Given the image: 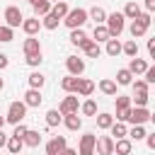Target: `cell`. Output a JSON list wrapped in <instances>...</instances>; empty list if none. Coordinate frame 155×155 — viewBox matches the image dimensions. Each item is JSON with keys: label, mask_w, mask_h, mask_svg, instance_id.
Segmentation results:
<instances>
[{"label": "cell", "mask_w": 155, "mask_h": 155, "mask_svg": "<svg viewBox=\"0 0 155 155\" xmlns=\"http://www.w3.org/2000/svg\"><path fill=\"white\" fill-rule=\"evenodd\" d=\"M107 56H111V58H116L119 53H121V44H119V39L116 36H111V39H107Z\"/></svg>", "instance_id": "25"}, {"label": "cell", "mask_w": 155, "mask_h": 155, "mask_svg": "<svg viewBox=\"0 0 155 155\" xmlns=\"http://www.w3.org/2000/svg\"><path fill=\"white\" fill-rule=\"evenodd\" d=\"M68 10H70V7H68V5L63 2V0H58V2H53V5H51V12H53V15L58 17V19H63V17L68 15Z\"/></svg>", "instance_id": "33"}, {"label": "cell", "mask_w": 155, "mask_h": 155, "mask_svg": "<svg viewBox=\"0 0 155 155\" xmlns=\"http://www.w3.org/2000/svg\"><path fill=\"white\" fill-rule=\"evenodd\" d=\"M75 92H78L80 97H90V94L94 92V82L87 80V78H78V87H75Z\"/></svg>", "instance_id": "17"}, {"label": "cell", "mask_w": 155, "mask_h": 155, "mask_svg": "<svg viewBox=\"0 0 155 155\" xmlns=\"http://www.w3.org/2000/svg\"><path fill=\"white\" fill-rule=\"evenodd\" d=\"M5 145H7V153H10V155H19V153H22V148H24L22 138H15V136H10Z\"/></svg>", "instance_id": "22"}, {"label": "cell", "mask_w": 155, "mask_h": 155, "mask_svg": "<svg viewBox=\"0 0 155 155\" xmlns=\"http://www.w3.org/2000/svg\"><path fill=\"white\" fill-rule=\"evenodd\" d=\"M2 19H5V24L7 27H19L22 24V19H24V15H22V10L19 7H15V5H10L7 10H5V15H2Z\"/></svg>", "instance_id": "5"}, {"label": "cell", "mask_w": 155, "mask_h": 155, "mask_svg": "<svg viewBox=\"0 0 155 155\" xmlns=\"http://www.w3.org/2000/svg\"><path fill=\"white\" fill-rule=\"evenodd\" d=\"M94 153L97 155H114V138L111 136H99L94 140Z\"/></svg>", "instance_id": "6"}, {"label": "cell", "mask_w": 155, "mask_h": 155, "mask_svg": "<svg viewBox=\"0 0 155 155\" xmlns=\"http://www.w3.org/2000/svg\"><path fill=\"white\" fill-rule=\"evenodd\" d=\"M148 99H150L148 92H136V97L131 99V104H136V107H148Z\"/></svg>", "instance_id": "40"}, {"label": "cell", "mask_w": 155, "mask_h": 155, "mask_svg": "<svg viewBox=\"0 0 155 155\" xmlns=\"http://www.w3.org/2000/svg\"><path fill=\"white\" fill-rule=\"evenodd\" d=\"M99 90H102L104 94L114 97V94H116V82H114V80H99Z\"/></svg>", "instance_id": "38"}, {"label": "cell", "mask_w": 155, "mask_h": 155, "mask_svg": "<svg viewBox=\"0 0 155 155\" xmlns=\"http://www.w3.org/2000/svg\"><path fill=\"white\" fill-rule=\"evenodd\" d=\"M5 124H7V121H5V116H2V114H0V128H2V126H5Z\"/></svg>", "instance_id": "54"}, {"label": "cell", "mask_w": 155, "mask_h": 155, "mask_svg": "<svg viewBox=\"0 0 155 155\" xmlns=\"http://www.w3.org/2000/svg\"><path fill=\"white\" fill-rule=\"evenodd\" d=\"M27 80H29V87H34V90H41V87H44V82H46V78H44L41 73H31Z\"/></svg>", "instance_id": "37"}, {"label": "cell", "mask_w": 155, "mask_h": 155, "mask_svg": "<svg viewBox=\"0 0 155 155\" xmlns=\"http://www.w3.org/2000/svg\"><path fill=\"white\" fill-rule=\"evenodd\" d=\"M126 138H131V140H143V138H145V128H143L140 124H133V128L126 133Z\"/></svg>", "instance_id": "36"}, {"label": "cell", "mask_w": 155, "mask_h": 155, "mask_svg": "<svg viewBox=\"0 0 155 155\" xmlns=\"http://www.w3.org/2000/svg\"><path fill=\"white\" fill-rule=\"evenodd\" d=\"M82 51L87 53V58H99V56H102V46H99L97 41H90V44H87Z\"/></svg>", "instance_id": "34"}, {"label": "cell", "mask_w": 155, "mask_h": 155, "mask_svg": "<svg viewBox=\"0 0 155 155\" xmlns=\"http://www.w3.org/2000/svg\"><path fill=\"white\" fill-rule=\"evenodd\" d=\"M22 143H24V145H29V148H36V145L41 143V133H39V131L27 128V133L22 136Z\"/></svg>", "instance_id": "21"}, {"label": "cell", "mask_w": 155, "mask_h": 155, "mask_svg": "<svg viewBox=\"0 0 155 155\" xmlns=\"http://www.w3.org/2000/svg\"><path fill=\"white\" fill-rule=\"evenodd\" d=\"M143 75H145V78H143V80H145V82H148V85H153V82H155V68H153V65H148V68H145V73H143Z\"/></svg>", "instance_id": "44"}, {"label": "cell", "mask_w": 155, "mask_h": 155, "mask_svg": "<svg viewBox=\"0 0 155 155\" xmlns=\"http://www.w3.org/2000/svg\"><path fill=\"white\" fill-rule=\"evenodd\" d=\"M140 12H143V10H140V5H138L136 0H128V2L124 5V12H121V15H124L126 19H136Z\"/></svg>", "instance_id": "18"}, {"label": "cell", "mask_w": 155, "mask_h": 155, "mask_svg": "<svg viewBox=\"0 0 155 155\" xmlns=\"http://www.w3.org/2000/svg\"><path fill=\"white\" fill-rule=\"evenodd\" d=\"M65 136H53L48 143H46V155H58L63 148H65Z\"/></svg>", "instance_id": "11"}, {"label": "cell", "mask_w": 155, "mask_h": 155, "mask_svg": "<svg viewBox=\"0 0 155 155\" xmlns=\"http://www.w3.org/2000/svg\"><path fill=\"white\" fill-rule=\"evenodd\" d=\"M61 121H63V116H61L58 109H48V111H46V126H48V128H56Z\"/></svg>", "instance_id": "26"}, {"label": "cell", "mask_w": 155, "mask_h": 155, "mask_svg": "<svg viewBox=\"0 0 155 155\" xmlns=\"http://www.w3.org/2000/svg\"><path fill=\"white\" fill-rule=\"evenodd\" d=\"M58 24H61V19H58L53 12H48V15H44V17H41V27H44V29H48V31H53Z\"/></svg>", "instance_id": "24"}, {"label": "cell", "mask_w": 155, "mask_h": 155, "mask_svg": "<svg viewBox=\"0 0 155 155\" xmlns=\"http://www.w3.org/2000/svg\"><path fill=\"white\" fill-rule=\"evenodd\" d=\"M153 119V114L148 111V107H131V116H128V121L131 124H145V121H150Z\"/></svg>", "instance_id": "7"}, {"label": "cell", "mask_w": 155, "mask_h": 155, "mask_svg": "<svg viewBox=\"0 0 155 155\" xmlns=\"http://www.w3.org/2000/svg\"><path fill=\"white\" fill-rule=\"evenodd\" d=\"M148 53L150 58H155V39H148Z\"/></svg>", "instance_id": "49"}, {"label": "cell", "mask_w": 155, "mask_h": 155, "mask_svg": "<svg viewBox=\"0 0 155 155\" xmlns=\"http://www.w3.org/2000/svg\"><path fill=\"white\" fill-rule=\"evenodd\" d=\"M7 65H10V58H7L5 53H0V70H5Z\"/></svg>", "instance_id": "50"}, {"label": "cell", "mask_w": 155, "mask_h": 155, "mask_svg": "<svg viewBox=\"0 0 155 155\" xmlns=\"http://www.w3.org/2000/svg\"><path fill=\"white\" fill-rule=\"evenodd\" d=\"M145 68H148V63H145L143 58H138V56H136V58H131V63H128V70H131V75H133V78L143 75V73H145Z\"/></svg>", "instance_id": "19"}, {"label": "cell", "mask_w": 155, "mask_h": 155, "mask_svg": "<svg viewBox=\"0 0 155 155\" xmlns=\"http://www.w3.org/2000/svg\"><path fill=\"white\" fill-rule=\"evenodd\" d=\"M22 29H24V34L27 36H34L39 29H41V19L39 17H29V19H22V24H19Z\"/></svg>", "instance_id": "12"}, {"label": "cell", "mask_w": 155, "mask_h": 155, "mask_svg": "<svg viewBox=\"0 0 155 155\" xmlns=\"http://www.w3.org/2000/svg\"><path fill=\"white\" fill-rule=\"evenodd\" d=\"M61 22H65V27H70V29H80V27L87 22V10H82V7L68 10V15H65Z\"/></svg>", "instance_id": "1"}, {"label": "cell", "mask_w": 155, "mask_h": 155, "mask_svg": "<svg viewBox=\"0 0 155 155\" xmlns=\"http://www.w3.org/2000/svg\"><path fill=\"white\" fill-rule=\"evenodd\" d=\"M61 87L65 90V92H75V87H78V75H65L63 80H61Z\"/></svg>", "instance_id": "31"}, {"label": "cell", "mask_w": 155, "mask_h": 155, "mask_svg": "<svg viewBox=\"0 0 155 155\" xmlns=\"http://www.w3.org/2000/svg\"><path fill=\"white\" fill-rule=\"evenodd\" d=\"M19 155H22V153H19Z\"/></svg>", "instance_id": "58"}, {"label": "cell", "mask_w": 155, "mask_h": 155, "mask_svg": "<svg viewBox=\"0 0 155 155\" xmlns=\"http://www.w3.org/2000/svg\"><path fill=\"white\" fill-rule=\"evenodd\" d=\"M87 17H92V19H94V24H104V19H107V12H104V7L94 5V7L87 12Z\"/></svg>", "instance_id": "27"}, {"label": "cell", "mask_w": 155, "mask_h": 155, "mask_svg": "<svg viewBox=\"0 0 155 155\" xmlns=\"http://www.w3.org/2000/svg\"><path fill=\"white\" fill-rule=\"evenodd\" d=\"M92 36H94L92 41H97V44H99V41H107V39H111V36H109V29H107L104 24H94V31H92Z\"/></svg>", "instance_id": "28"}, {"label": "cell", "mask_w": 155, "mask_h": 155, "mask_svg": "<svg viewBox=\"0 0 155 155\" xmlns=\"http://www.w3.org/2000/svg\"><path fill=\"white\" fill-rule=\"evenodd\" d=\"M145 143L150 150H155V133H145Z\"/></svg>", "instance_id": "48"}, {"label": "cell", "mask_w": 155, "mask_h": 155, "mask_svg": "<svg viewBox=\"0 0 155 155\" xmlns=\"http://www.w3.org/2000/svg\"><path fill=\"white\" fill-rule=\"evenodd\" d=\"M90 41H92V39L82 31V27H80V29H70V44H75V46H80V48H85Z\"/></svg>", "instance_id": "13"}, {"label": "cell", "mask_w": 155, "mask_h": 155, "mask_svg": "<svg viewBox=\"0 0 155 155\" xmlns=\"http://www.w3.org/2000/svg\"><path fill=\"white\" fill-rule=\"evenodd\" d=\"M2 87H5V80H2V78H0V90H2Z\"/></svg>", "instance_id": "55"}, {"label": "cell", "mask_w": 155, "mask_h": 155, "mask_svg": "<svg viewBox=\"0 0 155 155\" xmlns=\"http://www.w3.org/2000/svg\"><path fill=\"white\" fill-rule=\"evenodd\" d=\"M15 39V29L7 27V24H0V44H7Z\"/></svg>", "instance_id": "39"}, {"label": "cell", "mask_w": 155, "mask_h": 155, "mask_svg": "<svg viewBox=\"0 0 155 155\" xmlns=\"http://www.w3.org/2000/svg\"><path fill=\"white\" fill-rule=\"evenodd\" d=\"M24 116H27V104H24V102H12V104L7 107V114H5V121L15 126V124H19V121H22Z\"/></svg>", "instance_id": "4"}, {"label": "cell", "mask_w": 155, "mask_h": 155, "mask_svg": "<svg viewBox=\"0 0 155 155\" xmlns=\"http://www.w3.org/2000/svg\"><path fill=\"white\" fill-rule=\"evenodd\" d=\"M58 155H78V150H75V148H68V145H65V148H63V150H61Z\"/></svg>", "instance_id": "51"}, {"label": "cell", "mask_w": 155, "mask_h": 155, "mask_svg": "<svg viewBox=\"0 0 155 155\" xmlns=\"http://www.w3.org/2000/svg\"><path fill=\"white\" fill-rule=\"evenodd\" d=\"M133 150V140L131 138H116L114 140V153L116 155H131Z\"/></svg>", "instance_id": "16"}, {"label": "cell", "mask_w": 155, "mask_h": 155, "mask_svg": "<svg viewBox=\"0 0 155 155\" xmlns=\"http://www.w3.org/2000/svg\"><path fill=\"white\" fill-rule=\"evenodd\" d=\"M131 82H133L131 70H128V68H121V70L116 73V85H131Z\"/></svg>", "instance_id": "35"}, {"label": "cell", "mask_w": 155, "mask_h": 155, "mask_svg": "<svg viewBox=\"0 0 155 155\" xmlns=\"http://www.w3.org/2000/svg\"><path fill=\"white\" fill-rule=\"evenodd\" d=\"M51 5L53 2H48V0H39V2H34L31 7H34V17H44V15H48L51 12Z\"/></svg>", "instance_id": "23"}, {"label": "cell", "mask_w": 155, "mask_h": 155, "mask_svg": "<svg viewBox=\"0 0 155 155\" xmlns=\"http://www.w3.org/2000/svg\"><path fill=\"white\" fill-rule=\"evenodd\" d=\"M65 68H68V75H82L85 73V61L78 58V56H68L65 58Z\"/></svg>", "instance_id": "8"}, {"label": "cell", "mask_w": 155, "mask_h": 155, "mask_svg": "<svg viewBox=\"0 0 155 155\" xmlns=\"http://www.w3.org/2000/svg\"><path fill=\"white\" fill-rule=\"evenodd\" d=\"M121 53H126L128 58H136V56H138V44H136V39H128L126 44H121Z\"/></svg>", "instance_id": "29"}, {"label": "cell", "mask_w": 155, "mask_h": 155, "mask_svg": "<svg viewBox=\"0 0 155 155\" xmlns=\"http://www.w3.org/2000/svg\"><path fill=\"white\" fill-rule=\"evenodd\" d=\"M63 124H65L68 131H80V128H82V119H80L78 114H65V116H63Z\"/></svg>", "instance_id": "20"}, {"label": "cell", "mask_w": 155, "mask_h": 155, "mask_svg": "<svg viewBox=\"0 0 155 155\" xmlns=\"http://www.w3.org/2000/svg\"><path fill=\"white\" fill-rule=\"evenodd\" d=\"M131 85H133V92H148V87H150L145 80H136V82H131Z\"/></svg>", "instance_id": "45"}, {"label": "cell", "mask_w": 155, "mask_h": 155, "mask_svg": "<svg viewBox=\"0 0 155 155\" xmlns=\"http://www.w3.org/2000/svg\"><path fill=\"white\" fill-rule=\"evenodd\" d=\"M78 109H80V104H78V97H63V102L58 104V111H61V116H65V114H78Z\"/></svg>", "instance_id": "10"}, {"label": "cell", "mask_w": 155, "mask_h": 155, "mask_svg": "<svg viewBox=\"0 0 155 155\" xmlns=\"http://www.w3.org/2000/svg\"><path fill=\"white\" fill-rule=\"evenodd\" d=\"M109 131H111V136H116V138H126V133H128V128H126L124 121H114V124L109 126Z\"/></svg>", "instance_id": "32"}, {"label": "cell", "mask_w": 155, "mask_h": 155, "mask_svg": "<svg viewBox=\"0 0 155 155\" xmlns=\"http://www.w3.org/2000/svg\"><path fill=\"white\" fill-rule=\"evenodd\" d=\"M24 133H27V126H24L22 121H19V124H15V131H12V136H15V138H22Z\"/></svg>", "instance_id": "47"}, {"label": "cell", "mask_w": 155, "mask_h": 155, "mask_svg": "<svg viewBox=\"0 0 155 155\" xmlns=\"http://www.w3.org/2000/svg\"><path fill=\"white\" fill-rule=\"evenodd\" d=\"M114 97H116V99H114V102H116V109H126V107H133V104H131V97H124V94H114Z\"/></svg>", "instance_id": "42"}, {"label": "cell", "mask_w": 155, "mask_h": 155, "mask_svg": "<svg viewBox=\"0 0 155 155\" xmlns=\"http://www.w3.org/2000/svg\"><path fill=\"white\" fill-rule=\"evenodd\" d=\"M150 22H153V17H150V12H140L133 22H131V36L133 39H140L145 31H148V27H150Z\"/></svg>", "instance_id": "2"}, {"label": "cell", "mask_w": 155, "mask_h": 155, "mask_svg": "<svg viewBox=\"0 0 155 155\" xmlns=\"http://www.w3.org/2000/svg\"><path fill=\"white\" fill-rule=\"evenodd\" d=\"M114 124V116L111 114H107V111H102V114H97V128H102V131H109V126Z\"/></svg>", "instance_id": "30"}, {"label": "cell", "mask_w": 155, "mask_h": 155, "mask_svg": "<svg viewBox=\"0 0 155 155\" xmlns=\"http://www.w3.org/2000/svg\"><path fill=\"white\" fill-rule=\"evenodd\" d=\"M80 111H82L85 116H94V114H97V104H94L92 99H87V102H82V107H80Z\"/></svg>", "instance_id": "41"}, {"label": "cell", "mask_w": 155, "mask_h": 155, "mask_svg": "<svg viewBox=\"0 0 155 155\" xmlns=\"http://www.w3.org/2000/svg\"><path fill=\"white\" fill-rule=\"evenodd\" d=\"M5 143H7V136H5L2 128H0V148H5Z\"/></svg>", "instance_id": "53"}, {"label": "cell", "mask_w": 155, "mask_h": 155, "mask_svg": "<svg viewBox=\"0 0 155 155\" xmlns=\"http://www.w3.org/2000/svg\"><path fill=\"white\" fill-rule=\"evenodd\" d=\"M145 10L153 12V10H155V0H145Z\"/></svg>", "instance_id": "52"}, {"label": "cell", "mask_w": 155, "mask_h": 155, "mask_svg": "<svg viewBox=\"0 0 155 155\" xmlns=\"http://www.w3.org/2000/svg\"><path fill=\"white\" fill-rule=\"evenodd\" d=\"M27 58V65H31V68H36V65H41V53H34V56H24Z\"/></svg>", "instance_id": "43"}, {"label": "cell", "mask_w": 155, "mask_h": 155, "mask_svg": "<svg viewBox=\"0 0 155 155\" xmlns=\"http://www.w3.org/2000/svg\"><path fill=\"white\" fill-rule=\"evenodd\" d=\"M22 51H24V56L41 53V41H39L36 36H29V39H24V44H22Z\"/></svg>", "instance_id": "14"}, {"label": "cell", "mask_w": 155, "mask_h": 155, "mask_svg": "<svg viewBox=\"0 0 155 155\" xmlns=\"http://www.w3.org/2000/svg\"><path fill=\"white\" fill-rule=\"evenodd\" d=\"M27 107H39L41 102H44V97H41V90H34V87H29L27 92H24V99H22Z\"/></svg>", "instance_id": "15"}, {"label": "cell", "mask_w": 155, "mask_h": 155, "mask_svg": "<svg viewBox=\"0 0 155 155\" xmlns=\"http://www.w3.org/2000/svg\"><path fill=\"white\" fill-rule=\"evenodd\" d=\"M29 2H31V5H34V2H39V0H29Z\"/></svg>", "instance_id": "56"}, {"label": "cell", "mask_w": 155, "mask_h": 155, "mask_svg": "<svg viewBox=\"0 0 155 155\" xmlns=\"http://www.w3.org/2000/svg\"><path fill=\"white\" fill-rule=\"evenodd\" d=\"M124 19H126V17H124L121 12H111V15H107L104 27L109 29V36H119V34L124 31V27H126V24H124Z\"/></svg>", "instance_id": "3"}, {"label": "cell", "mask_w": 155, "mask_h": 155, "mask_svg": "<svg viewBox=\"0 0 155 155\" xmlns=\"http://www.w3.org/2000/svg\"><path fill=\"white\" fill-rule=\"evenodd\" d=\"M94 140H97V136H92V133L80 136V150H78V155H94Z\"/></svg>", "instance_id": "9"}, {"label": "cell", "mask_w": 155, "mask_h": 155, "mask_svg": "<svg viewBox=\"0 0 155 155\" xmlns=\"http://www.w3.org/2000/svg\"><path fill=\"white\" fill-rule=\"evenodd\" d=\"M48 2H58V0H48Z\"/></svg>", "instance_id": "57"}, {"label": "cell", "mask_w": 155, "mask_h": 155, "mask_svg": "<svg viewBox=\"0 0 155 155\" xmlns=\"http://www.w3.org/2000/svg\"><path fill=\"white\" fill-rule=\"evenodd\" d=\"M128 116H131V107H126V109H116V119H119V121H128Z\"/></svg>", "instance_id": "46"}]
</instances>
